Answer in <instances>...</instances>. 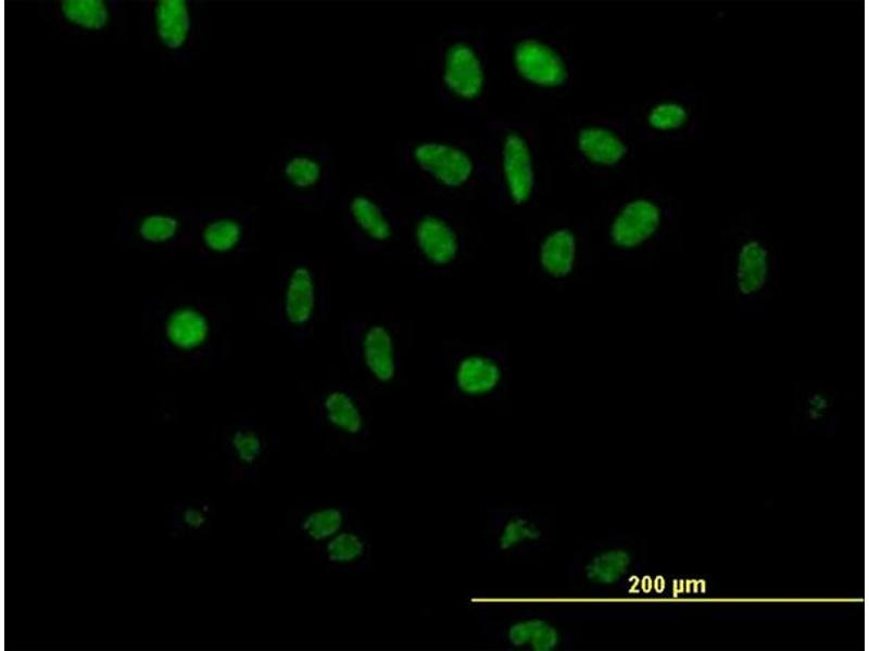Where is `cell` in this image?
Listing matches in <instances>:
<instances>
[{
	"label": "cell",
	"mask_w": 869,
	"mask_h": 651,
	"mask_svg": "<svg viewBox=\"0 0 869 651\" xmlns=\"http://www.w3.org/2000/svg\"><path fill=\"white\" fill-rule=\"evenodd\" d=\"M727 268L731 293L744 307H755L764 301L776 275L773 255L757 238L742 241Z\"/></svg>",
	"instance_id": "1"
},
{
	"label": "cell",
	"mask_w": 869,
	"mask_h": 651,
	"mask_svg": "<svg viewBox=\"0 0 869 651\" xmlns=\"http://www.w3.org/2000/svg\"><path fill=\"white\" fill-rule=\"evenodd\" d=\"M662 209L653 201L635 199L625 204L613 219L609 239L614 246L631 251L651 240L662 225Z\"/></svg>",
	"instance_id": "2"
},
{
	"label": "cell",
	"mask_w": 869,
	"mask_h": 651,
	"mask_svg": "<svg viewBox=\"0 0 869 651\" xmlns=\"http://www.w3.org/2000/svg\"><path fill=\"white\" fill-rule=\"evenodd\" d=\"M412 157L423 171L449 188L464 184L474 169L463 150L442 142H420L413 148Z\"/></svg>",
	"instance_id": "3"
},
{
	"label": "cell",
	"mask_w": 869,
	"mask_h": 651,
	"mask_svg": "<svg viewBox=\"0 0 869 651\" xmlns=\"http://www.w3.org/2000/svg\"><path fill=\"white\" fill-rule=\"evenodd\" d=\"M514 63L521 77L538 86L556 87L567 79V69L559 54L534 39L516 44Z\"/></svg>",
	"instance_id": "4"
},
{
	"label": "cell",
	"mask_w": 869,
	"mask_h": 651,
	"mask_svg": "<svg viewBox=\"0 0 869 651\" xmlns=\"http://www.w3.org/2000/svg\"><path fill=\"white\" fill-rule=\"evenodd\" d=\"M442 79L453 94L465 100L478 97L483 87V69L476 52L464 42L451 44L444 54Z\"/></svg>",
	"instance_id": "5"
},
{
	"label": "cell",
	"mask_w": 869,
	"mask_h": 651,
	"mask_svg": "<svg viewBox=\"0 0 869 651\" xmlns=\"http://www.w3.org/2000/svg\"><path fill=\"white\" fill-rule=\"evenodd\" d=\"M414 241L420 255L436 267L453 263L459 251L454 229L442 218L425 215L414 228Z\"/></svg>",
	"instance_id": "6"
},
{
	"label": "cell",
	"mask_w": 869,
	"mask_h": 651,
	"mask_svg": "<svg viewBox=\"0 0 869 651\" xmlns=\"http://www.w3.org/2000/svg\"><path fill=\"white\" fill-rule=\"evenodd\" d=\"M317 302L316 279L312 269L298 265L290 271L282 297V311L286 321L301 328L313 319Z\"/></svg>",
	"instance_id": "7"
},
{
	"label": "cell",
	"mask_w": 869,
	"mask_h": 651,
	"mask_svg": "<svg viewBox=\"0 0 869 651\" xmlns=\"http://www.w3.org/2000/svg\"><path fill=\"white\" fill-rule=\"evenodd\" d=\"M361 356L371 378L382 384L391 383L396 375L394 337L382 323H373L363 332Z\"/></svg>",
	"instance_id": "8"
},
{
	"label": "cell",
	"mask_w": 869,
	"mask_h": 651,
	"mask_svg": "<svg viewBox=\"0 0 869 651\" xmlns=\"http://www.w3.org/2000/svg\"><path fill=\"white\" fill-rule=\"evenodd\" d=\"M503 170L511 199L516 204L527 202L534 182L532 159L527 142L515 132L503 143Z\"/></svg>",
	"instance_id": "9"
},
{
	"label": "cell",
	"mask_w": 869,
	"mask_h": 651,
	"mask_svg": "<svg viewBox=\"0 0 869 651\" xmlns=\"http://www.w3.org/2000/svg\"><path fill=\"white\" fill-rule=\"evenodd\" d=\"M503 378L499 362L483 354L462 357L454 369V384L459 393L468 397H482L493 393Z\"/></svg>",
	"instance_id": "10"
},
{
	"label": "cell",
	"mask_w": 869,
	"mask_h": 651,
	"mask_svg": "<svg viewBox=\"0 0 869 651\" xmlns=\"http://www.w3.org/2000/svg\"><path fill=\"white\" fill-rule=\"evenodd\" d=\"M210 331L207 317L191 306L172 310L165 321L166 340L174 348L182 352L203 346L210 336Z\"/></svg>",
	"instance_id": "11"
},
{
	"label": "cell",
	"mask_w": 869,
	"mask_h": 651,
	"mask_svg": "<svg viewBox=\"0 0 869 651\" xmlns=\"http://www.w3.org/2000/svg\"><path fill=\"white\" fill-rule=\"evenodd\" d=\"M578 253L577 238L567 228L550 232L541 242L538 260L541 270L549 277L561 280L575 269Z\"/></svg>",
	"instance_id": "12"
},
{
	"label": "cell",
	"mask_w": 869,
	"mask_h": 651,
	"mask_svg": "<svg viewBox=\"0 0 869 651\" xmlns=\"http://www.w3.org/2000/svg\"><path fill=\"white\" fill-rule=\"evenodd\" d=\"M326 423L335 431L356 437L365 429L363 411L351 394L342 390L329 391L322 400Z\"/></svg>",
	"instance_id": "13"
},
{
	"label": "cell",
	"mask_w": 869,
	"mask_h": 651,
	"mask_svg": "<svg viewBox=\"0 0 869 651\" xmlns=\"http://www.w3.org/2000/svg\"><path fill=\"white\" fill-rule=\"evenodd\" d=\"M344 508L332 505L316 506L303 511L295 522L298 534L308 542L322 545L347 525Z\"/></svg>",
	"instance_id": "14"
},
{
	"label": "cell",
	"mask_w": 869,
	"mask_h": 651,
	"mask_svg": "<svg viewBox=\"0 0 869 651\" xmlns=\"http://www.w3.org/2000/svg\"><path fill=\"white\" fill-rule=\"evenodd\" d=\"M350 217L369 240L386 243L393 235V226L382 207L366 194H356L349 202Z\"/></svg>",
	"instance_id": "15"
},
{
	"label": "cell",
	"mask_w": 869,
	"mask_h": 651,
	"mask_svg": "<svg viewBox=\"0 0 869 651\" xmlns=\"http://www.w3.org/2000/svg\"><path fill=\"white\" fill-rule=\"evenodd\" d=\"M578 148L592 163L612 166L627 153L624 141L613 131L602 127H587L578 135Z\"/></svg>",
	"instance_id": "16"
},
{
	"label": "cell",
	"mask_w": 869,
	"mask_h": 651,
	"mask_svg": "<svg viewBox=\"0 0 869 651\" xmlns=\"http://www.w3.org/2000/svg\"><path fill=\"white\" fill-rule=\"evenodd\" d=\"M324 560L335 566L348 569L358 564L367 553V540L349 525L320 545Z\"/></svg>",
	"instance_id": "17"
},
{
	"label": "cell",
	"mask_w": 869,
	"mask_h": 651,
	"mask_svg": "<svg viewBox=\"0 0 869 651\" xmlns=\"http://www.w3.org/2000/svg\"><path fill=\"white\" fill-rule=\"evenodd\" d=\"M227 451L235 472L253 473L264 456V439L256 430L237 427L227 438Z\"/></svg>",
	"instance_id": "18"
},
{
	"label": "cell",
	"mask_w": 869,
	"mask_h": 651,
	"mask_svg": "<svg viewBox=\"0 0 869 651\" xmlns=\"http://www.w3.org/2000/svg\"><path fill=\"white\" fill-rule=\"evenodd\" d=\"M158 33L165 46L177 49L186 40L189 14L182 0H162L155 9Z\"/></svg>",
	"instance_id": "19"
},
{
	"label": "cell",
	"mask_w": 869,
	"mask_h": 651,
	"mask_svg": "<svg viewBox=\"0 0 869 651\" xmlns=\"http://www.w3.org/2000/svg\"><path fill=\"white\" fill-rule=\"evenodd\" d=\"M282 177L292 188L307 191L323 178V165L313 155L299 153L287 158L282 165Z\"/></svg>",
	"instance_id": "20"
},
{
	"label": "cell",
	"mask_w": 869,
	"mask_h": 651,
	"mask_svg": "<svg viewBox=\"0 0 869 651\" xmlns=\"http://www.w3.org/2000/svg\"><path fill=\"white\" fill-rule=\"evenodd\" d=\"M243 234L241 224L232 218H218L207 224L202 232L205 247L217 254L234 251Z\"/></svg>",
	"instance_id": "21"
},
{
	"label": "cell",
	"mask_w": 869,
	"mask_h": 651,
	"mask_svg": "<svg viewBox=\"0 0 869 651\" xmlns=\"http://www.w3.org/2000/svg\"><path fill=\"white\" fill-rule=\"evenodd\" d=\"M62 12L67 21L88 29L102 28L109 17L106 5L101 0H65Z\"/></svg>",
	"instance_id": "22"
},
{
	"label": "cell",
	"mask_w": 869,
	"mask_h": 651,
	"mask_svg": "<svg viewBox=\"0 0 869 651\" xmlns=\"http://www.w3.org/2000/svg\"><path fill=\"white\" fill-rule=\"evenodd\" d=\"M173 526L182 534H199L210 524L211 508L200 500L182 502L173 510Z\"/></svg>",
	"instance_id": "23"
},
{
	"label": "cell",
	"mask_w": 869,
	"mask_h": 651,
	"mask_svg": "<svg viewBox=\"0 0 869 651\" xmlns=\"http://www.w3.org/2000/svg\"><path fill=\"white\" fill-rule=\"evenodd\" d=\"M688 111L676 101H664L654 105L648 114L647 122L656 130L668 131L682 127L688 120Z\"/></svg>",
	"instance_id": "24"
},
{
	"label": "cell",
	"mask_w": 869,
	"mask_h": 651,
	"mask_svg": "<svg viewBox=\"0 0 869 651\" xmlns=\"http://www.w3.org/2000/svg\"><path fill=\"white\" fill-rule=\"evenodd\" d=\"M628 561V557L621 551L602 553L588 566L589 576L596 582H615L624 574Z\"/></svg>",
	"instance_id": "25"
},
{
	"label": "cell",
	"mask_w": 869,
	"mask_h": 651,
	"mask_svg": "<svg viewBox=\"0 0 869 651\" xmlns=\"http://www.w3.org/2000/svg\"><path fill=\"white\" fill-rule=\"evenodd\" d=\"M511 638L517 644L529 643L534 649H546L553 647L556 640V635L553 628L547 627L542 622L529 621L520 623L512 629Z\"/></svg>",
	"instance_id": "26"
},
{
	"label": "cell",
	"mask_w": 869,
	"mask_h": 651,
	"mask_svg": "<svg viewBox=\"0 0 869 651\" xmlns=\"http://www.w3.org/2000/svg\"><path fill=\"white\" fill-rule=\"evenodd\" d=\"M177 230V219L162 214H154L143 218L139 226V234L150 243L166 242L174 238Z\"/></svg>",
	"instance_id": "27"
},
{
	"label": "cell",
	"mask_w": 869,
	"mask_h": 651,
	"mask_svg": "<svg viewBox=\"0 0 869 651\" xmlns=\"http://www.w3.org/2000/svg\"><path fill=\"white\" fill-rule=\"evenodd\" d=\"M830 406L829 395L821 390H813L806 398V407L811 418H820Z\"/></svg>",
	"instance_id": "28"
}]
</instances>
